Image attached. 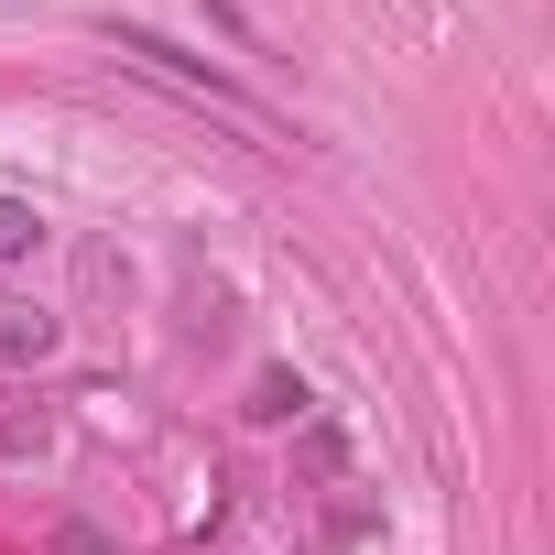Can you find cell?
Returning <instances> with one entry per match:
<instances>
[{"mask_svg":"<svg viewBox=\"0 0 555 555\" xmlns=\"http://www.w3.org/2000/svg\"><path fill=\"white\" fill-rule=\"evenodd\" d=\"M120 55H131V66H153V77H175V88H207V99H229V109H240V88H229L207 55H175L164 34H120Z\"/></svg>","mask_w":555,"mask_h":555,"instance_id":"cell-1","label":"cell"},{"mask_svg":"<svg viewBox=\"0 0 555 555\" xmlns=\"http://www.w3.org/2000/svg\"><path fill=\"white\" fill-rule=\"evenodd\" d=\"M55 555H109V533H99V522H66V533H55Z\"/></svg>","mask_w":555,"mask_h":555,"instance_id":"cell-5","label":"cell"},{"mask_svg":"<svg viewBox=\"0 0 555 555\" xmlns=\"http://www.w3.org/2000/svg\"><path fill=\"white\" fill-rule=\"evenodd\" d=\"M240 414H250V425H295V414H306V382H295V371H261Z\"/></svg>","mask_w":555,"mask_h":555,"instance_id":"cell-3","label":"cell"},{"mask_svg":"<svg viewBox=\"0 0 555 555\" xmlns=\"http://www.w3.org/2000/svg\"><path fill=\"white\" fill-rule=\"evenodd\" d=\"M55 349V317L34 295H0V360H44Z\"/></svg>","mask_w":555,"mask_h":555,"instance_id":"cell-2","label":"cell"},{"mask_svg":"<svg viewBox=\"0 0 555 555\" xmlns=\"http://www.w3.org/2000/svg\"><path fill=\"white\" fill-rule=\"evenodd\" d=\"M196 12H207V23L229 34V44H250V23H240V0H196Z\"/></svg>","mask_w":555,"mask_h":555,"instance_id":"cell-6","label":"cell"},{"mask_svg":"<svg viewBox=\"0 0 555 555\" xmlns=\"http://www.w3.org/2000/svg\"><path fill=\"white\" fill-rule=\"evenodd\" d=\"M34 240H44V218H34V207H23V196H0V261H23V250H34Z\"/></svg>","mask_w":555,"mask_h":555,"instance_id":"cell-4","label":"cell"}]
</instances>
